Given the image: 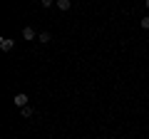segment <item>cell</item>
<instances>
[{
  "instance_id": "obj_1",
  "label": "cell",
  "mask_w": 149,
  "mask_h": 139,
  "mask_svg": "<svg viewBox=\"0 0 149 139\" xmlns=\"http://www.w3.org/2000/svg\"><path fill=\"white\" fill-rule=\"evenodd\" d=\"M13 47H15V40H10V38H3V40H0V50H3V52H10Z\"/></svg>"
},
{
  "instance_id": "obj_2",
  "label": "cell",
  "mask_w": 149,
  "mask_h": 139,
  "mask_svg": "<svg viewBox=\"0 0 149 139\" xmlns=\"http://www.w3.org/2000/svg\"><path fill=\"white\" fill-rule=\"evenodd\" d=\"M15 107H27V95H25V92H17V95H15Z\"/></svg>"
},
{
  "instance_id": "obj_3",
  "label": "cell",
  "mask_w": 149,
  "mask_h": 139,
  "mask_svg": "<svg viewBox=\"0 0 149 139\" xmlns=\"http://www.w3.org/2000/svg\"><path fill=\"white\" fill-rule=\"evenodd\" d=\"M37 40H40V42H42V45H47L50 40H52V35H50V32L45 30V32H40V35H37Z\"/></svg>"
},
{
  "instance_id": "obj_4",
  "label": "cell",
  "mask_w": 149,
  "mask_h": 139,
  "mask_svg": "<svg viewBox=\"0 0 149 139\" xmlns=\"http://www.w3.org/2000/svg\"><path fill=\"white\" fill-rule=\"evenodd\" d=\"M22 38L25 40H35V30H32V27H22Z\"/></svg>"
},
{
  "instance_id": "obj_5",
  "label": "cell",
  "mask_w": 149,
  "mask_h": 139,
  "mask_svg": "<svg viewBox=\"0 0 149 139\" xmlns=\"http://www.w3.org/2000/svg\"><path fill=\"white\" fill-rule=\"evenodd\" d=\"M57 8H60V10H70V8H72V0H57Z\"/></svg>"
},
{
  "instance_id": "obj_6",
  "label": "cell",
  "mask_w": 149,
  "mask_h": 139,
  "mask_svg": "<svg viewBox=\"0 0 149 139\" xmlns=\"http://www.w3.org/2000/svg\"><path fill=\"white\" fill-rule=\"evenodd\" d=\"M20 114H22V117H32V107H22Z\"/></svg>"
},
{
  "instance_id": "obj_7",
  "label": "cell",
  "mask_w": 149,
  "mask_h": 139,
  "mask_svg": "<svg viewBox=\"0 0 149 139\" xmlns=\"http://www.w3.org/2000/svg\"><path fill=\"white\" fill-rule=\"evenodd\" d=\"M142 27H144V30H149V15L142 17Z\"/></svg>"
},
{
  "instance_id": "obj_8",
  "label": "cell",
  "mask_w": 149,
  "mask_h": 139,
  "mask_svg": "<svg viewBox=\"0 0 149 139\" xmlns=\"http://www.w3.org/2000/svg\"><path fill=\"white\" fill-rule=\"evenodd\" d=\"M40 3H42L45 8H52V3H57V0H40Z\"/></svg>"
},
{
  "instance_id": "obj_9",
  "label": "cell",
  "mask_w": 149,
  "mask_h": 139,
  "mask_svg": "<svg viewBox=\"0 0 149 139\" xmlns=\"http://www.w3.org/2000/svg\"><path fill=\"white\" fill-rule=\"evenodd\" d=\"M144 5H147V8H149V0H144Z\"/></svg>"
}]
</instances>
